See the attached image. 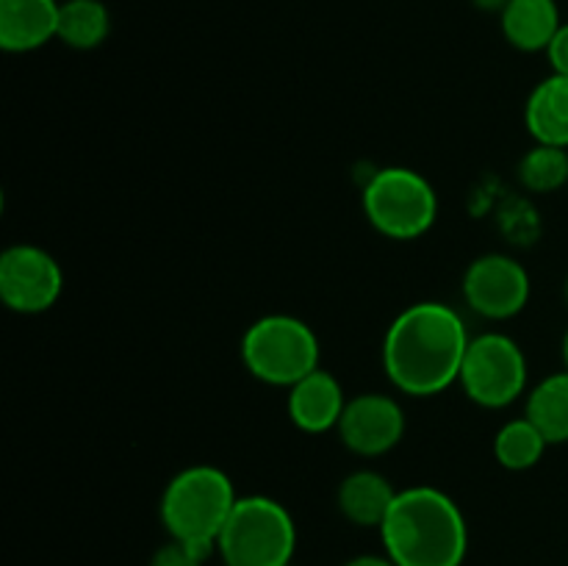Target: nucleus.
Here are the masks:
<instances>
[{
  "instance_id": "18",
  "label": "nucleus",
  "mask_w": 568,
  "mask_h": 566,
  "mask_svg": "<svg viewBox=\"0 0 568 566\" xmlns=\"http://www.w3.org/2000/svg\"><path fill=\"white\" fill-rule=\"evenodd\" d=\"M549 442L527 416L505 422L494 436V455H497L499 466L510 472H527L544 458Z\"/></svg>"
},
{
  "instance_id": "22",
  "label": "nucleus",
  "mask_w": 568,
  "mask_h": 566,
  "mask_svg": "<svg viewBox=\"0 0 568 566\" xmlns=\"http://www.w3.org/2000/svg\"><path fill=\"white\" fill-rule=\"evenodd\" d=\"M342 566H397V564H394L386 553L383 555L369 553V555H355V558H349L347 564H342Z\"/></svg>"
},
{
  "instance_id": "21",
  "label": "nucleus",
  "mask_w": 568,
  "mask_h": 566,
  "mask_svg": "<svg viewBox=\"0 0 568 566\" xmlns=\"http://www.w3.org/2000/svg\"><path fill=\"white\" fill-rule=\"evenodd\" d=\"M549 64H552V72L558 75H568V22L560 26V31L555 33L552 44L547 48Z\"/></svg>"
},
{
  "instance_id": "13",
  "label": "nucleus",
  "mask_w": 568,
  "mask_h": 566,
  "mask_svg": "<svg viewBox=\"0 0 568 566\" xmlns=\"http://www.w3.org/2000/svg\"><path fill=\"white\" fill-rule=\"evenodd\" d=\"M397 494L399 492L392 486V481L381 475V472L355 469L338 483L336 505L344 519L353 522V525L377 527L381 530Z\"/></svg>"
},
{
  "instance_id": "23",
  "label": "nucleus",
  "mask_w": 568,
  "mask_h": 566,
  "mask_svg": "<svg viewBox=\"0 0 568 566\" xmlns=\"http://www.w3.org/2000/svg\"><path fill=\"white\" fill-rule=\"evenodd\" d=\"M471 3H475L480 11H497V14H503V9L510 3V0H471Z\"/></svg>"
},
{
  "instance_id": "3",
  "label": "nucleus",
  "mask_w": 568,
  "mask_h": 566,
  "mask_svg": "<svg viewBox=\"0 0 568 566\" xmlns=\"http://www.w3.org/2000/svg\"><path fill=\"white\" fill-rule=\"evenodd\" d=\"M236 503V488L225 472L211 464H194L166 483L159 511L170 538L211 555Z\"/></svg>"
},
{
  "instance_id": "2",
  "label": "nucleus",
  "mask_w": 568,
  "mask_h": 566,
  "mask_svg": "<svg viewBox=\"0 0 568 566\" xmlns=\"http://www.w3.org/2000/svg\"><path fill=\"white\" fill-rule=\"evenodd\" d=\"M381 538L397 566H464L469 553L464 511L436 486L399 488Z\"/></svg>"
},
{
  "instance_id": "6",
  "label": "nucleus",
  "mask_w": 568,
  "mask_h": 566,
  "mask_svg": "<svg viewBox=\"0 0 568 566\" xmlns=\"http://www.w3.org/2000/svg\"><path fill=\"white\" fill-rule=\"evenodd\" d=\"M364 214L388 239L425 236L438 216V194L422 172L410 166H383L364 186Z\"/></svg>"
},
{
  "instance_id": "19",
  "label": "nucleus",
  "mask_w": 568,
  "mask_h": 566,
  "mask_svg": "<svg viewBox=\"0 0 568 566\" xmlns=\"http://www.w3.org/2000/svg\"><path fill=\"white\" fill-rule=\"evenodd\" d=\"M519 183L527 192L547 194L568 183V150L555 144H538L519 161Z\"/></svg>"
},
{
  "instance_id": "14",
  "label": "nucleus",
  "mask_w": 568,
  "mask_h": 566,
  "mask_svg": "<svg viewBox=\"0 0 568 566\" xmlns=\"http://www.w3.org/2000/svg\"><path fill=\"white\" fill-rule=\"evenodd\" d=\"M503 37L521 53H538L552 44L560 31L558 0H510L499 14Z\"/></svg>"
},
{
  "instance_id": "24",
  "label": "nucleus",
  "mask_w": 568,
  "mask_h": 566,
  "mask_svg": "<svg viewBox=\"0 0 568 566\" xmlns=\"http://www.w3.org/2000/svg\"><path fill=\"white\" fill-rule=\"evenodd\" d=\"M564 364H566V370H568V331H566V336H564Z\"/></svg>"
},
{
  "instance_id": "11",
  "label": "nucleus",
  "mask_w": 568,
  "mask_h": 566,
  "mask_svg": "<svg viewBox=\"0 0 568 566\" xmlns=\"http://www.w3.org/2000/svg\"><path fill=\"white\" fill-rule=\"evenodd\" d=\"M288 420L305 433H327L338 427L347 397L331 372L314 370L288 388Z\"/></svg>"
},
{
  "instance_id": "8",
  "label": "nucleus",
  "mask_w": 568,
  "mask_h": 566,
  "mask_svg": "<svg viewBox=\"0 0 568 566\" xmlns=\"http://www.w3.org/2000/svg\"><path fill=\"white\" fill-rule=\"evenodd\" d=\"M64 289L59 261L37 244H11L0 255V300L14 314L53 309Z\"/></svg>"
},
{
  "instance_id": "27",
  "label": "nucleus",
  "mask_w": 568,
  "mask_h": 566,
  "mask_svg": "<svg viewBox=\"0 0 568 566\" xmlns=\"http://www.w3.org/2000/svg\"><path fill=\"white\" fill-rule=\"evenodd\" d=\"M222 566H225V564H222Z\"/></svg>"
},
{
  "instance_id": "26",
  "label": "nucleus",
  "mask_w": 568,
  "mask_h": 566,
  "mask_svg": "<svg viewBox=\"0 0 568 566\" xmlns=\"http://www.w3.org/2000/svg\"><path fill=\"white\" fill-rule=\"evenodd\" d=\"M288 566H294V564H288Z\"/></svg>"
},
{
  "instance_id": "4",
  "label": "nucleus",
  "mask_w": 568,
  "mask_h": 566,
  "mask_svg": "<svg viewBox=\"0 0 568 566\" xmlns=\"http://www.w3.org/2000/svg\"><path fill=\"white\" fill-rule=\"evenodd\" d=\"M297 549V525L286 505L264 494L239 497L216 538L225 566H288Z\"/></svg>"
},
{
  "instance_id": "10",
  "label": "nucleus",
  "mask_w": 568,
  "mask_h": 566,
  "mask_svg": "<svg viewBox=\"0 0 568 566\" xmlns=\"http://www.w3.org/2000/svg\"><path fill=\"white\" fill-rule=\"evenodd\" d=\"M336 431L349 453L361 458H377V455L392 453L403 442L405 411L392 394L364 392L347 400Z\"/></svg>"
},
{
  "instance_id": "25",
  "label": "nucleus",
  "mask_w": 568,
  "mask_h": 566,
  "mask_svg": "<svg viewBox=\"0 0 568 566\" xmlns=\"http://www.w3.org/2000/svg\"><path fill=\"white\" fill-rule=\"evenodd\" d=\"M564 294H566V305H568V277H566V286H564Z\"/></svg>"
},
{
  "instance_id": "20",
  "label": "nucleus",
  "mask_w": 568,
  "mask_h": 566,
  "mask_svg": "<svg viewBox=\"0 0 568 566\" xmlns=\"http://www.w3.org/2000/svg\"><path fill=\"white\" fill-rule=\"evenodd\" d=\"M209 555L200 553L192 544H183L178 538H170L164 547L155 549V555L150 558V566H203Z\"/></svg>"
},
{
  "instance_id": "1",
  "label": "nucleus",
  "mask_w": 568,
  "mask_h": 566,
  "mask_svg": "<svg viewBox=\"0 0 568 566\" xmlns=\"http://www.w3.org/2000/svg\"><path fill=\"white\" fill-rule=\"evenodd\" d=\"M469 331L464 316L436 300L408 305L383 336V370L397 392L433 397L460 381Z\"/></svg>"
},
{
  "instance_id": "15",
  "label": "nucleus",
  "mask_w": 568,
  "mask_h": 566,
  "mask_svg": "<svg viewBox=\"0 0 568 566\" xmlns=\"http://www.w3.org/2000/svg\"><path fill=\"white\" fill-rule=\"evenodd\" d=\"M525 125L538 144L568 150V75L552 72L532 89L525 105Z\"/></svg>"
},
{
  "instance_id": "5",
  "label": "nucleus",
  "mask_w": 568,
  "mask_h": 566,
  "mask_svg": "<svg viewBox=\"0 0 568 566\" xmlns=\"http://www.w3.org/2000/svg\"><path fill=\"white\" fill-rule=\"evenodd\" d=\"M242 361L255 381L292 388L320 370V338L314 327L297 316H261L244 331Z\"/></svg>"
},
{
  "instance_id": "12",
  "label": "nucleus",
  "mask_w": 568,
  "mask_h": 566,
  "mask_svg": "<svg viewBox=\"0 0 568 566\" xmlns=\"http://www.w3.org/2000/svg\"><path fill=\"white\" fill-rule=\"evenodd\" d=\"M59 0H0V48L31 53L59 37Z\"/></svg>"
},
{
  "instance_id": "16",
  "label": "nucleus",
  "mask_w": 568,
  "mask_h": 566,
  "mask_svg": "<svg viewBox=\"0 0 568 566\" xmlns=\"http://www.w3.org/2000/svg\"><path fill=\"white\" fill-rule=\"evenodd\" d=\"M527 420L549 444L568 442V370L547 375L527 394Z\"/></svg>"
},
{
  "instance_id": "7",
  "label": "nucleus",
  "mask_w": 568,
  "mask_h": 566,
  "mask_svg": "<svg viewBox=\"0 0 568 566\" xmlns=\"http://www.w3.org/2000/svg\"><path fill=\"white\" fill-rule=\"evenodd\" d=\"M458 383L471 403L491 411L505 408L527 388L525 353L508 333H480L469 342Z\"/></svg>"
},
{
  "instance_id": "17",
  "label": "nucleus",
  "mask_w": 568,
  "mask_h": 566,
  "mask_svg": "<svg viewBox=\"0 0 568 566\" xmlns=\"http://www.w3.org/2000/svg\"><path fill=\"white\" fill-rule=\"evenodd\" d=\"M111 14L103 0H64L59 11V37L75 50H94L109 39Z\"/></svg>"
},
{
  "instance_id": "9",
  "label": "nucleus",
  "mask_w": 568,
  "mask_h": 566,
  "mask_svg": "<svg viewBox=\"0 0 568 566\" xmlns=\"http://www.w3.org/2000/svg\"><path fill=\"white\" fill-rule=\"evenodd\" d=\"M530 289V275L514 255H477L464 272V300L483 320H514L525 311Z\"/></svg>"
}]
</instances>
